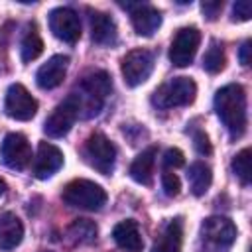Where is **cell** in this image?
I'll return each mask as SVG.
<instances>
[{
    "instance_id": "19",
    "label": "cell",
    "mask_w": 252,
    "mask_h": 252,
    "mask_svg": "<svg viewBox=\"0 0 252 252\" xmlns=\"http://www.w3.org/2000/svg\"><path fill=\"white\" fill-rule=\"evenodd\" d=\"M24 238V224L14 213H0V250H14Z\"/></svg>"
},
{
    "instance_id": "20",
    "label": "cell",
    "mask_w": 252,
    "mask_h": 252,
    "mask_svg": "<svg viewBox=\"0 0 252 252\" xmlns=\"http://www.w3.org/2000/svg\"><path fill=\"white\" fill-rule=\"evenodd\" d=\"M156 156H158V148L156 146H150L148 150H144L142 154L136 156V159L130 165V177L136 183H140V185H150L152 183Z\"/></svg>"
},
{
    "instance_id": "13",
    "label": "cell",
    "mask_w": 252,
    "mask_h": 252,
    "mask_svg": "<svg viewBox=\"0 0 252 252\" xmlns=\"http://www.w3.org/2000/svg\"><path fill=\"white\" fill-rule=\"evenodd\" d=\"M61 167H63V152L49 142H41L33 158V175L37 179H49Z\"/></svg>"
},
{
    "instance_id": "28",
    "label": "cell",
    "mask_w": 252,
    "mask_h": 252,
    "mask_svg": "<svg viewBox=\"0 0 252 252\" xmlns=\"http://www.w3.org/2000/svg\"><path fill=\"white\" fill-rule=\"evenodd\" d=\"M193 148L197 150L199 156H211L213 146H211V142H209V136H207L203 130L193 132Z\"/></svg>"
},
{
    "instance_id": "5",
    "label": "cell",
    "mask_w": 252,
    "mask_h": 252,
    "mask_svg": "<svg viewBox=\"0 0 252 252\" xmlns=\"http://www.w3.org/2000/svg\"><path fill=\"white\" fill-rule=\"evenodd\" d=\"M85 158L98 173L110 175L116 163V146L102 132H93L85 142Z\"/></svg>"
},
{
    "instance_id": "11",
    "label": "cell",
    "mask_w": 252,
    "mask_h": 252,
    "mask_svg": "<svg viewBox=\"0 0 252 252\" xmlns=\"http://www.w3.org/2000/svg\"><path fill=\"white\" fill-rule=\"evenodd\" d=\"M49 30L51 33L65 41V43H77L81 39V20L79 14L69 6H59L49 12Z\"/></svg>"
},
{
    "instance_id": "8",
    "label": "cell",
    "mask_w": 252,
    "mask_h": 252,
    "mask_svg": "<svg viewBox=\"0 0 252 252\" xmlns=\"http://www.w3.org/2000/svg\"><path fill=\"white\" fill-rule=\"evenodd\" d=\"M4 112L14 120H32L37 112V100L22 83H12L6 91L4 98Z\"/></svg>"
},
{
    "instance_id": "7",
    "label": "cell",
    "mask_w": 252,
    "mask_h": 252,
    "mask_svg": "<svg viewBox=\"0 0 252 252\" xmlns=\"http://www.w3.org/2000/svg\"><path fill=\"white\" fill-rule=\"evenodd\" d=\"M201 43V32L195 26H185L177 30L171 45H169V61L175 67H187L193 63L195 53Z\"/></svg>"
},
{
    "instance_id": "22",
    "label": "cell",
    "mask_w": 252,
    "mask_h": 252,
    "mask_svg": "<svg viewBox=\"0 0 252 252\" xmlns=\"http://www.w3.org/2000/svg\"><path fill=\"white\" fill-rule=\"evenodd\" d=\"M96 234L98 226L91 219H75L67 228V236L73 244H91L96 240Z\"/></svg>"
},
{
    "instance_id": "24",
    "label": "cell",
    "mask_w": 252,
    "mask_h": 252,
    "mask_svg": "<svg viewBox=\"0 0 252 252\" xmlns=\"http://www.w3.org/2000/svg\"><path fill=\"white\" fill-rule=\"evenodd\" d=\"M224 61H226V59H224L222 45H220L219 41H211L209 49H207L205 55H203V69H205L207 73L215 75V73H219V71L224 69Z\"/></svg>"
},
{
    "instance_id": "23",
    "label": "cell",
    "mask_w": 252,
    "mask_h": 252,
    "mask_svg": "<svg viewBox=\"0 0 252 252\" xmlns=\"http://www.w3.org/2000/svg\"><path fill=\"white\" fill-rule=\"evenodd\" d=\"M41 51H43V39L39 37V33H37V30H35V26L32 24V26L26 30V33L22 35V41H20L22 61L30 63V61L37 59V57L41 55Z\"/></svg>"
},
{
    "instance_id": "10",
    "label": "cell",
    "mask_w": 252,
    "mask_h": 252,
    "mask_svg": "<svg viewBox=\"0 0 252 252\" xmlns=\"http://www.w3.org/2000/svg\"><path fill=\"white\" fill-rule=\"evenodd\" d=\"M201 240L217 250H226L236 240V226L226 217H209L201 224Z\"/></svg>"
},
{
    "instance_id": "4",
    "label": "cell",
    "mask_w": 252,
    "mask_h": 252,
    "mask_svg": "<svg viewBox=\"0 0 252 252\" xmlns=\"http://www.w3.org/2000/svg\"><path fill=\"white\" fill-rule=\"evenodd\" d=\"M81 114V100H79V94L77 93H71L65 100H61L53 112L45 118V124H43V132L49 136V138H63L75 124V120L79 118Z\"/></svg>"
},
{
    "instance_id": "12",
    "label": "cell",
    "mask_w": 252,
    "mask_h": 252,
    "mask_svg": "<svg viewBox=\"0 0 252 252\" xmlns=\"http://www.w3.org/2000/svg\"><path fill=\"white\" fill-rule=\"evenodd\" d=\"M122 8H126L130 12L132 28L138 35L150 37L161 26V12L158 8H154L152 4H140V2L138 4H122Z\"/></svg>"
},
{
    "instance_id": "16",
    "label": "cell",
    "mask_w": 252,
    "mask_h": 252,
    "mask_svg": "<svg viewBox=\"0 0 252 252\" xmlns=\"http://www.w3.org/2000/svg\"><path fill=\"white\" fill-rule=\"evenodd\" d=\"M79 93L83 96H89L93 100L104 102L106 96L112 93V79L106 71H93L81 79Z\"/></svg>"
},
{
    "instance_id": "2",
    "label": "cell",
    "mask_w": 252,
    "mask_h": 252,
    "mask_svg": "<svg viewBox=\"0 0 252 252\" xmlns=\"http://www.w3.org/2000/svg\"><path fill=\"white\" fill-rule=\"evenodd\" d=\"M61 197L65 205L85 211H98L106 203V191L98 183L89 179H73L65 185Z\"/></svg>"
},
{
    "instance_id": "18",
    "label": "cell",
    "mask_w": 252,
    "mask_h": 252,
    "mask_svg": "<svg viewBox=\"0 0 252 252\" xmlns=\"http://www.w3.org/2000/svg\"><path fill=\"white\" fill-rule=\"evenodd\" d=\"M181 244H183V220L177 217L163 226L161 234L158 236L150 252H181Z\"/></svg>"
},
{
    "instance_id": "9",
    "label": "cell",
    "mask_w": 252,
    "mask_h": 252,
    "mask_svg": "<svg viewBox=\"0 0 252 252\" xmlns=\"http://www.w3.org/2000/svg\"><path fill=\"white\" fill-rule=\"evenodd\" d=\"M0 159L6 167H10L14 171L26 169L32 161V146H30L28 138L20 132L6 134V138L0 146Z\"/></svg>"
},
{
    "instance_id": "15",
    "label": "cell",
    "mask_w": 252,
    "mask_h": 252,
    "mask_svg": "<svg viewBox=\"0 0 252 252\" xmlns=\"http://www.w3.org/2000/svg\"><path fill=\"white\" fill-rule=\"evenodd\" d=\"M89 24H91V37L96 45H102V47H110L116 43L118 39V30H116V24L114 20L104 14V12H98V10H91L89 12Z\"/></svg>"
},
{
    "instance_id": "6",
    "label": "cell",
    "mask_w": 252,
    "mask_h": 252,
    "mask_svg": "<svg viewBox=\"0 0 252 252\" xmlns=\"http://www.w3.org/2000/svg\"><path fill=\"white\" fill-rule=\"evenodd\" d=\"M122 69V77L124 83L128 87H138L142 83H146L154 71V53L150 49H132L122 57L120 63Z\"/></svg>"
},
{
    "instance_id": "21",
    "label": "cell",
    "mask_w": 252,
    "mask_h": 252,
    "mask_svg": "<svg viewBox=\"0 0 252 252\" xmlns=\"http://www.w3.org/2000/svg\"><path fill=\"white\" fill-rule=\"evenodd\" d=\"M187 181H189L191 193L195 197H201L207 193V189L213 183V171L205 161H195L187 169Z\"/></svg>"
},
{
    "instance_id": "26",
    "label": "cell",
    "mask_w": 252,
    "mask_h": 252,
    "mask_svg": "<svg viewBox=\"0 0 252 252\" xmlns=\"http://www.w3.org/2000/svg\"><path fill=\"white\" fill-rule=\"evenodd\" d=\"M161 187H163V193L167 197H177L179 191H181V183H179V177L171 171H163L161 173Z\"/></svg>"
},
{
    "instance_id": "14",
    "label": "cell",
    "mask_w": 252,
    "mask_h": 252,
    "mask_svg": "<svg viewBox=\"0 0 252 252\" xmlns=\"http://www.w3.org/2000/svg\"><path fill=\"white\" fill-rule=\"evenodd\" d=\"M67 67H69V57L67 55H53L49 57L35 73V83L39 89L43 91H51L55 87H59L67 75Z\"/></svg>"
},
{
    "instance_id": "31",
    "label": "cell",
    "mask_w": 252,
    "mask_h": 252,
    "mask_svg": "<svg viewBox=\"0 0 252 252\" xmlns=\"http://www.w3.org/2000/svg\"><path fill=\"white\" fill-rule=\"evenodd\" d=\"M252 45V41L250 39H246L242 45H240V49H238V59H240V63L246 67V65H250V47Z\"/></svg>"
},
{
    "instance_id": "27",
    "label": "cell",
    "mask_w": 252,
    "mask_h": 252,
    "mask_svg": "<svg viewBox=\"0 0 252 252\" xmlns=\"http://www.w3.org/2000/svg\"><path fill=\"white\" fill-rule=\"evenodd\" d=\"M252 16V4L248 0H236L232 4V20L234 22H246Z\"/></svg>"
},
{
    "instance_id": "25",
    "label": "cell",
    "mask_w": 252,
    "mask_h": 252,
    "mask_svg": "<svg viewBox=\"0 0 252 252\" xmlns=\"http://www.w3.org/2000/svg\"><path fill=\"white\" fill-rule=\"evenodd\" d=\"M232 173L242 181V185H248L250 183V148H244L240 150L234 158H232Z\"/></svg>"
},
{
    "instance_id": "32",
    "label": "cell",
    "mask_w": 252,
    "mask_h": 252,
    "mask_svg": "<svg viewBox=\"0 0 252 252\" xmlns=\"http://www.w3.org/2000/svg\"><path fill=\"white\" fill-rule=\"evenodd\" d=\"M6 193V183H4V179H0V197Z\"/></svg>"
},
{
    "instance_id": "29",
    "label": "cell",
    "mask_w": 252,
    "mask_h": 252,
    "mask_svg": "<svg viewBox=\"0 0 252 252\" xmlns=\"http://www.w3.org/2000/svg\"><path fill=\"white\" fill-rule=\"evenodd\" d=\"M185 163V156H183V152L181 150H177V148H169V150H165V154H163V165L165 167H181Z\"/></svg>"
},
{
    "instance_id": "17",
    "label": "cell",
    "mask_w": 252,
    "mask_h": 252,
    "mask_svg": "<svg viewBox=\"0 0 252 252\" xmlns=\"http://www.w3.org/2000/svg\"><path fill=\"white\" fill-rule=\"evenodd\" d=\"M112 238L126 252H140L142 246H144V240H142L138 222L134 219H126V220L118 222L114 226V230H112Z\"/></svg>"
},
{
    "instance_id": "1",
    "label": "cell",
    "mask_w": 252,
    "mask_h": 252,
    "mask_svg": "<svg viewBox=\"0 0 252 252\" xmlns=\"http://www.w3.org/2000/svg\"><path fill=\"white\" fill-rule=\"evenodd\" d=\"M215 112L232 140L240 138L246 132L248 112H246V91L242 85L230 83L217 91L215 94Z\"/></svg>"
},
{
    "instance_id": "30",
    "label": "cell",
    "mask_w": 252,
    "mask_h": 252,
    "mask_svg": "<svg viewBox=\"0 0 252 252\" xmlns=\"http://www.w3.org/2000/svg\"><path fill=\"white\" fill-rule=\"evenodd\" d=\"M201 10H203L205 18L213 22V20H217V16H219L220 10H222V2H220V0H207V2H201Z\"/></svg>"
},
{
    "instance_id": "3",
    "label": "cell",
    "mask_w": 252,
    "mask_h": 252,
    "mask_svg": "<svg viewBox=\"0 0 252 252\" xmlns=\"http://www.w3.org/2000/svg\"><path fill=\"white\" fill-rule=\"evenodd\" d=\"M195 94H197V85L191 77H173L171 81L156 89L152 96V104L158 108L187 106L195 100Z\"/></svg>"
}]
</instances>
